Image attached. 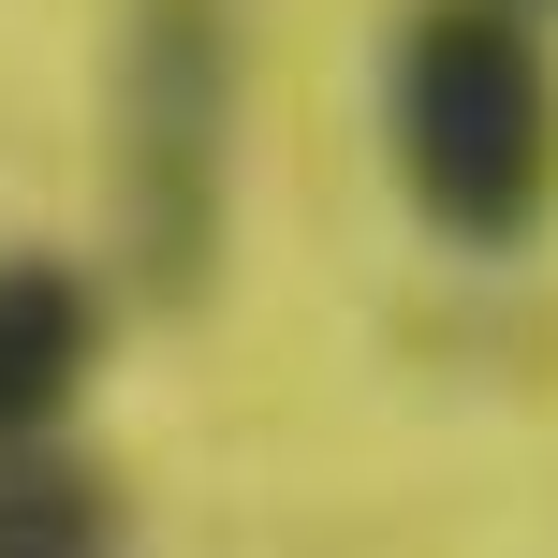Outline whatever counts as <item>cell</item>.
I'll list each match as a JSON object with an SVG mask.
<instances>
[{"label":"cell","mask_w":558,"mask_h":558,"mask_svg":"<svg viewBox=\"0 0 558 558\" xmlns=\"http://www.w3.org/2000/svg\"><path fill=\"white\" fill-rule=\"evenodd\" d=\"M104 367V294L59 251H0V441H45Z\"/></svg>","instance_id":"3"},{"label":"cell","mask_w":558,"mask_h":558,"mask_svg":"<svg viewBox=\"0 0 558 558\" xmlns=\"http://www.w3.org/2000/svg\"><path fill=\"white\" fill-rule=\"evenodd\" d=\"M118 221L147 294H206L221 265V147H235V0H147L118 59Z\"/></svg>","instance_id":"2"},{"label":"cell","mask_w":558,"mask_h":558,"mask_svg":"<svg viewBox=\"0 0 558 558\" xmlns=\"http://www.w3.org/2000/svg\"><path fill=\"white\" fill-rule=\"evenodd\" d=\"M88 544H118V500L59 456L0 441V558H88Z\"/></svg>","instance_id":"4"},{"label":"cell","mask_w":558,"mask_h":558,"mask_svg":"<svg viewBox=\"0 0 558 558\" xmlns=\"http://www.w3.org/2000/svg\"><path fill=\"white\" fill-rule=\"evenodd\" d=\"M397 192L426 206V235L456 251H530L558 206V59L530 0H412L397 29Z\"/></svg>","instance_id":"1"}]
</instances>
